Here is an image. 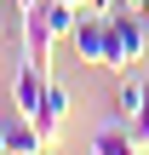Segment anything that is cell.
I'll use <instances>...</instances> for the list:
<instances>
[{
    "mask_svg": "<svg viewBox=\"0 0 149 155\" xmlns=\"http://www.w3.org/2000/svg\"><path fill=\"white\" fill-rule=\"evenodd\" d=\"M144 23H149L144 12H126V6L109 12V58H103L109 75H126L132 63H144V52H149V29Z\"/></svg>",
    "mask_w": 149,
    "mask_h": 155,
    "instance_id": "cell-1",
    "label": "cell"
},
{
    "mask_svg": "<svg viewBox=\"0 0 149 155\" xmlns=\"http://www.w3.org/2000/svg\"><path fill=\"white\" fill-rule=\"evenodd\" d=\"M75 6H86V0H75Z\"/></svg>",
    "mask_w": 149,
    "mask_h": 155,
    "instance_id": "cell-12",
    "label": "cell"
},
{
    "mask_svg": "<svg viewBox=\"0 0 149 155\" xmlns=\"http://www.w3.org/2000/svg\"><path fill=\"white\" fill-rule=\"evenodd\" d=\"M121 6H126V12H144V6H149V0H121Z\"/></svg>",
    "mask_w": 149,
    "mask_h": 155,
    "instance_id": "cell-10",
    "label": "cell"
},
{
    "mask_svg": "<svg viewBox=\"0 0 149 155\" xmlns=\"http://www.w3.org/2000/svg\"><path fill=\"white\" fill-rule=\"evenodd\" d=\"M144 104H149V86L132 75V69H126V75H121V86H115V121H126V127H132Z\"/></svg>",
    "mask_w": 149,
    "mask_h": 155,
    "instance_id": "cell-6",
    "label": "cell"
},
{
    "mask_svg": "<svg viewBox=\"0 0 149 155\" xmlns=\"http://www.w3.org/2000/svg\"><path fill=\"white\" fill-rule=\"evenodd\" d=\"M52 29H46V17H40V6H29L23 12V63H34L40 75H52Z\"/></svg>",
    "mask_w": 149,
    "mask_h": 155,
    "instance_id": "cell-3",
    "label": "cell"
},
{
    "mask_svg": "<svg viewBox=\"0 0 149 155\" xmlns=\"http://www.w3.org/2000/svg\"><path fill=\"white\" fill-rule=\"evenodd\" d=\"M144 17H149V6H144Z\"/></svg>",
    "mask_w": 149,
    "mask_h": 155,
    "instance_id": "cell-13",
    "label": "cell"
},
{
    "mask_svg": "<svg viewBox=\"0 0 149 155\" xmlns=\"http://www.w3.org/2000/svg\"><path fill=\"white\" fill-rule=\"evenodd\" d=\"M80 12H86V6H75V0H40V17H46V29H52L57 40L75 29V17H80Z\"/></svg>",
    "mask_w": 149,
    "mask_h": 155,
    "instance_id": "cell-7",
    "label": "cell"
},
{
    "mask_svg": "<svg viewBox=\"0 0 149 155\" xmlns=\"http://www.w3.org/2000/svg\"><path fill=\"white\" fill-rule=\"evenodd\" d=\"M69 46H75L80 63H98L103 69V58H109V17L103 12H80L75 29H69Z\"/></svg>",
    "mask_w": 149,
    "mask_h": 155,
    "instance_id": "cell-2",
    "label": "cell"
},
{
    "mask_svg": "<svg viewBox=\"0 0 149 155\" xmlns=\"http://www.w3.org/2000/svg\"><path fill=\"white\" fill-rule=\"evenodd\" d=\"M0 155H11V150H6V115H0Z\"/></svg>",
    "mask_w": 149,
    "mask_h": 155,
    "instance_id": "cell-11",
    "label": "cell"
},
{
    "mask_svg": "<svg viewBox=\"0 0 149 155\" xmlns=\"http://www.w3.org/2000/svg\"><path fill=\"white\" fill-rule=\"evenodd\" d=\"M63 115H69V92H63L57 81H46V98H40V109H34V127H40V138H46V144H57Z\"/></svg>",
    "mask_w": 149,
    "mask_h": 155,
    "instance_id": "cell-5",
    "label": "cell"
},
{
    "mask_svg": "<svg viewBox=\"0 0 149 155\" xmlns=\"http://www.w3.org/2000/svg\"><path fill=\"white\" fill-rule=\"evenodd\" d=\"M132 144H138V150H149V104L138 109V121H132Z\"/></svg>",
    "mask_w": 149,
    "mask_h": 155,
    "instance_id": "cell-8",
    "label": "cell"
},
{
    "mask_svg": "<svg viewBox=\"0 0 149 155\" xmlns=\"http://www.w3.org/2000/svg\"><path fill=\"white\" fill-rule=\"evenodd\" d=\"M46 81H52V75H40L34 63L17 58V75H11V109L34 121V109H40V98H46Z\"/></svg>",
    "mask_w": 149,
    "mask_h": 155,
    "instance_id": "cell-4",
    "label": "cell"
},
{
    "mask_svg": "<svg viewBox=\"0 0 149 155\" xmlns=\"http://www.w3.org/2000/svg\"><path fill=\"white\" fill-rule=\"evenodd\" d=\"M115 6H121V0H86V12H103V17H109Z\"/></svg>",
    "mask_w": 149,
    "mask_h": 155,
    "instance_id": "cell-9",
    "label": "cell"
}]
</instances>
